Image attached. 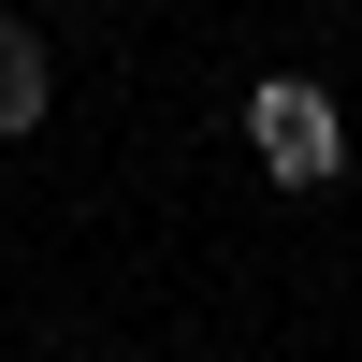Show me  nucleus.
I'll use <instances>...</instances> for the list:
<instances>
[{"mask_svg": "<svg viewBox=\"0 0 362 362\" xmlns=\"http://www.w3.org/2000/svg\"><path fill=\"white\" fill-rule=\"evenodd\" d=\"M247 145H261L276 189H334V174H348V116H334L319 73H261L247 87Z\"/></svg>", "mask_w": 362, "mask_h": 362, "instance_id": "nucleus-1", "label": "nucleus"}, {"mask_svg": "<svg viewBox=\"0 0 362 362\" xmlns=\"http://www.w3.org/2000/svg\"><path fill=\"white\" fill-rule=\"evenodd\" d=\"M15 131H44V44L0 15V145H15Z\"/></svg>", "mask_w": 362, "mask_h": 362, "instance_id": "nucleus-2", "label": "nucleus"}]
</instances>
